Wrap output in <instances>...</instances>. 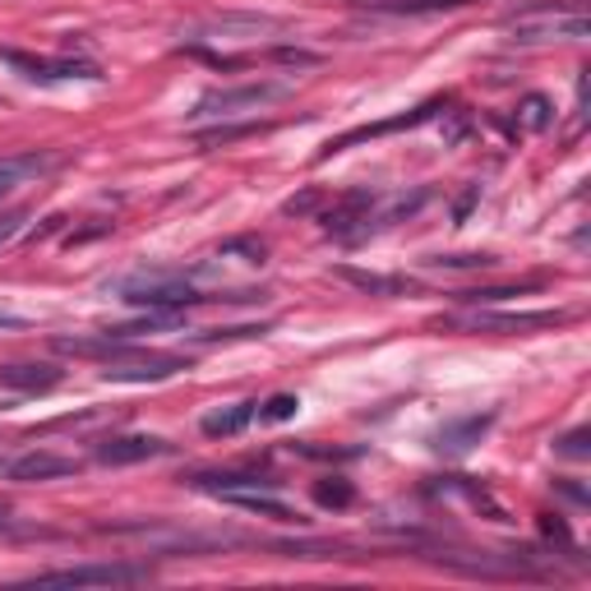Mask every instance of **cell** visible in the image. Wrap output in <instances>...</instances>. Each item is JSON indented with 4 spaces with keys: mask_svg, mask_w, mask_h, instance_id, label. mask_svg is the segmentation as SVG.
Returning <instances> with one entry per match:
<instances>
[{
    "mask_svg": "<svg viewBox=\"0 0 591 591\" xmlns=\"http://www.w3.org/2000/svg\"><path fill=\"white\" fill-rule=\"evenodd\" d=\"M508 43L518 47H550V43H582L591 33V14L582 0H555V5H527L504 14Z\"/></svg>",
    "mask_w": 591,
    "mask_h": 591,
    "instance_id": "1",
    "label": "cell"
},
{
    "mask_svg": "<svg viewBox=\"0 0 591 591\" xmlns=\"http://www.w3.org/2000/svg\"><path fill=\"white\" fill-rule=\"evenodd\" d=\"M116 301L148 305V310H190V305L208 301V296H200V287L176 268H140L116 282Z\"/></svg>",
    "mask_w": 591,
    "mask_h": 591,
    "instance_id": "2",
    "label": "cell"
},
{
    "mask_svg": "<svg viewBox=\"0 0 591 591\" xmlns=\"http://www.w3.org/2000/svg\"><path fill=\"white\" fill-rule=\"evenodd\" d=\"M296 88L287 84V79H260V84H241V88H213L204 93L200 102H194L190 121H236V116H254L264 111L273 102H282V97H291Z\"/></svg>",
    "mask_w": 591,
    "mask_h": 591,
    "instance_id": "3",
    "label": "cell"
},
{
    "mask_svg": "<svg viewBox=\"0 0 591 591\" xmlns=\"http://www.w3.org/2000/svg\"><path fill=\"white\" fill-rule=\"evenodd\" d=\"M181 370H190V357H176V351H144L134 342H125V351H116L111 361H102V374L116 384H162Z\"/></svg>",
    "mask_w": 591,
    "mask_h": 591,
    "instance_id": "4",
    "label": "cell"
},
{
    "mask_svg": "<svg viewBox=\"0 0 591 591\" xmlns=\"http://www.w3.org/2000/svg\"><path fill=\"white\" fill-rule=\"evenodd\" d=\"M148 564H74V568H51V574H33V587H125V582H148Z\"/></svg>",
    "mask_w": 591,
    "mask_h": 591,
    "instance_id": "5",
    "label": "cell"
},
{
    "mask_svg": "<svg viewBox=\"0 0 591 591\" xmlns=\"http://www.w3.org/2000/svg\"><path fill=\"white\" fill-rule=\"evenodd\" d=\"M564 319H568L564 310H527V314H490V310H477V314H453L448 328H467V333H531V328H555Z\"/></svg>",
    "mask_w": 591,
    "mask_h": 591,
    "instance_id": "6",
    "label": "cell"
},
{
    "mask_svg": "<svg viewBox=\"0 0 591 591\" xmlns=\"http://www.w3.org/2000/svg\"><path fill=\"white\" fill-rule=\"evenodd\" d=\"M79 462L74 458H61L51 448H28L19 458H5L0 462V477L5 481H19V485H33V481H61V477H74Z\"/></svg>",
    "mask_w": 591,
    "mask_h": 591,
    "instance_id": "7",
    "label": "cell"
},
{
    "mask_svg": "<svg viewBox=\"0 0 591 591\" xmlns=\"http://www.w3.org/2000/svg\"><path fill=\"white\" fill-rule=\"evenodd\" d=\"M0 61L14 65L33 84H65V79H88L93 84V79H102L88 61H47V56H24V51H0Z\"/></svg>",
    "mask_w": 591,
    "mask_h": 591,
    "instance_id": "8",
    "label": "cell"
},
{
    "mask_svg": "<svg viewBox=\"0 0 591 591\" xmlns=\"http://www.w3.org/2000/svg\"><path fill=\"white\" fill-rule=\"evenodd\" d=\"M264 33H282V19L222 14V19H208V24L194 28V43H250V37H264Z\"/></svg>",
    "mask_w": 591,
    "mask_h": 591,
    "instance_id": "9",
    "label": "cell"
},
{
    "mask_svg": "<svg viewBox=\"0 0 591 591\" xmlns=\"http://www.w3.org/2000/svg\"><path fill=\"white\" fill-rule=\"evenodd\" d=\"M162 453H171V444L157 439V435H116V439L97 444V462L134 467V462H148V458H162Z\"/></svg>",
    "mask_w": 591,
    "mask_h": 591,
    "instance_id": "10",
    "label": "cell"
},
{
    "mask_svg": "<svg viewBox=\"0 0 591 591\" xmlns=\"http://www.w3.org/2000/svg\"><path fill=\"white\" fill-rule=\"evenodd\" d=\"M56 384H61V370H56V365H0V388L51 393Z\"/></svg>",
    "mask_w": 591,
    "mask_h": 591,
    "instance_id": "11",
    "label": "cell"
},
{
    "mask_svg": "<svg viewBox=\"0 0 591 591\" xmlns=\"http://www.w3.org/2000/svg\"><path fill=\"white\" fill-rule=\"evenodd\" d=\"M254 407L260 402H231V407H213L208 417L200 421V430L208 439H231V435H241V430L254 421Z\"/></svg>",
    "mask_w": 591,
    "mask_h": 591,
    "instance_id": "12",
    "label": "cell"
},
{
    "mask_svg": "<svg viewBox=\"0 0 591 591\" xmlns=\"http://www.w3.org/2000/svg\"><path fill=\"white\" fill-rule=\"evenodd\" d=\"M439 111V102H430V107H421V111H411V116H398V121H384V125H365V130H351V134H342V140H333L328 144V153H342V148H351V144H361V140H379V134H393V130H417V125H425L430 116Z\"/></svg>",
    "mask_w": 591,
    "mask_h": 591,
    "instance_id": "13",
    "label": "cell"
},
{
    "mask_svg": "<svg viewBox=\"0 0 591 591\" xmlns=\"http://www.w3.org/2000/svg\"><path fill=\"white\" fill-rule=\"evenodd\" d=\"M56 167V157L47 153H19V157H0V200L14 190V185H24L28 176H43Z\"/></svg>",
    "mask_w": 591,
    "mask_h": 591,
    "instance_id": "14",
    "label": "cell"
},
{
    "mask_svg": "<svg viewBox=\"0 0 591 591\" xmlns=\"http://www.w3.org/2000/svg\"><path fill=\"white\" fill-rule=\"evenodd\" d=\"M495 425V417H462V421H448L439 435H435V448L444 453H467L471 444H481V435Z\"/></svg>",
    "mask_w": 591,
    "mask_h": 591,
    "instance_id": "15",
    "label": "cell"
},
{
    "mask_svg": "<svg viewBox=\"0 0 591 591\" xmlns=\"http://www.w3.org/2000/svg\"><path fill=\"white\" fill-rule=\"evenodd\" d=\"M471 0H370L374 14H393V19H417V14H444V10H462Z\"/></svg>",
    "mask_w": 591,
    "mask_h": 591,
    "instance_id": "16",
    "label": "cell"
},
{
    "mask_svg": "<svg viewBox=\"0 0 591 591\" xmlns=\"http://www.w3.org/2000/svg\"><path fill=\"white\" fill-rule=\"evenodd\" d=\"M518 125L531 130V134L550 130V125H555V102H550L545 93H527V97H522V107H518Z\"/></svg>",
    "mask_w": 591,
    "mask_h": 591,
    "instance_id": "17",
    "label": "cell"
},
{
    "mask_svg": "<svg viewBox=\"0 0 591 591\" xmlns=\"http://www.w3.org/2000/svg\"><path fill=\"white\" fill-rule=\"evenodd\" d=\"M338 278L351 282V287H361V291H370V296H398V291H407L402 278H379V273H361V268H338Z\"/></svg>",
    "mask_w": 591,
    "mask_h": 591,
    "instance_id": "18",
    "label": "cell"
},
{
    "mask_svg": "<svg viewBox=\"0 0 591 591\" xmlns=\"http://www.w3.org/2000/svg\"><path fill=\"white\" fill-rule=\"evenodd\" d=\"M296 411H301V398H296V393H273L268 402L254 407V417H260L264 425H278V421H291Z\"/></svg>",
    "mask_w": 591,
    "mask_h": 591,
    "instance_id": "19",
    "label": "cell"
},
{
    "mask_svg": "<svg viewBox=\"0 0 591 591\" xmlns=\"http://www.w3.org/2000/svg\"><path fill=\"white\" fill-rule=\"evenodd\" d=\"M314 504H319V508H351V504H357V490H351V481L333 477V481L314 485Z\"/></svg>",
    "mask_w": 591,
    "mask_h": 591,
    "instance_id": "20",
    "label": "cell"
},
{
    "mask_svg": "<svg viewBox=\"0 0 591 591\" xmlns=\"http://www.w3.org/2000/svg\"><path fill=\"white\" fill-rule=\"evenodd\" d=\"M495 254H435L425 260V268H495Z\"/></svg>",
    "mask_w": 591,
    "mask_h": 591,
    "instance_id": "21",
    "label": "cell"
},
{
    "mask_svg": "<svg viewBox=\"0 0 591 591\" xmlns=\"http://www.w3.org/2000/svg\"><path fill=\"white\" fill-rule=\"evenodd\" d=\"M24 222H28V213L24 208H10V213H0V245H10L19 231H24Z\"/></svg>",
    "mask_w": 591,
    "mask_h": 591,
    "instance_id": "22",
    "label": "cell"
},
{
    "mask_svg": "<svg viewBox=\"0 0 591 591\" xmlns=\"http://www.w3.org/2000/svg\"><path fill=\"white\" fill-rule=\"evenodd\" d=\"M222 254H250V264H264V241H227Z\"/></svg>",
    "mask_w": 591,
    "mask_h": 591,
    "instance_id": "23",
    "label": "cell"
},
{
    "mask_svg": "<svg viewBox=\"0 0 591 591\" xmlns=\"http://www.w3.org/2000/svg\"><path fill=\"white\" fill-rule=\"evenodd\" d=\"M559 453L564 458H587V430H574V435L559 444Z\"/></svg>",
    "mask_w": 591,
    "mask_h": 591,
    "instance_id": "24",
    "label": "cell"
},
{
    "mask_svg": "<svg viewBox=\"0 0 591 591\" xmlns=\"http://www.w3.org/2000/svg\"><path fill=\"white\" fill-rule=\"evenodd\" d=\"M0 328H28L24 314H10V310H0Z\"/></svg>",
    "mask_w": 591,
    "mask_h": 591,
    "instance_id": "25",
    "label": "cell"
}]
</instances>
